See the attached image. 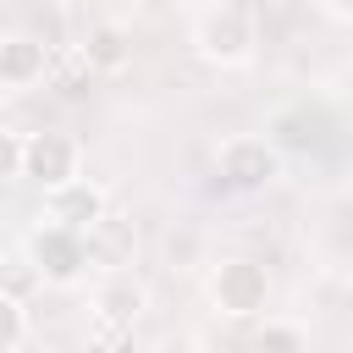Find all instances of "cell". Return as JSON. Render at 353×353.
I'll return each mask as SVG.
<instances>
[{"label": "cell", "instance_id": "cell-1", "mask_svg": "<svg viewBox=\"0 0 353 353\" xmlns=\"http://www.w3.org/2000/svg\"><path fill=\"white\" fill-rule=\"evenodd\" d=\"M188 39H193L199 61L232 72V66H248V61H254V50H259V22H254L248 6L215 0V6H199V11H193Z\"/></svg>", "mask_w": 353, "mask_h": 353}, {"label": "cell", "instance_id": "cell-14", "mask_svg": "<svg viewBox=\"0 0 353 353\" xmlns=\"http://www.w3.org/2000/svg\"><path fill=\"white\" fill-rule=\"evenodd\" d=\"M28 303H11V298H0V353H22V342H28Z\"/></svg>", "mask_w": 353, "mask_h": 353}, {"label": "cell", "instance_id": "cell-3", "mask_svg": "<svg viewBox=\"0 0 353 353\" xmlns=\"http://www.w3.org/2000/svg\"><path fill=\"white\" fill-rule=\"evenodd\" d=\"M215 171L232 193H265L276 176H281V154L270 138H254V132H237L215 149Z\"/></svg>", "mask_w": 353, "mask_h": 353}, {"label": "cell", "instance_id": "cell-13", "mask_svg": "<svg viewBox=\"0 0 353 353\" xmlns=\"http://www.w3.org/2000/svg\"><path fill=\"white\" fill-rule=\"evenodd\" d=\"M88 254H94V259H105V265H110V276H121V265H127V254H132V232H127L121 221H105V226L88 237Z\"/></svg>", "mask_w": 353, "mask_h": 353}, {"label": "cell", "instance_id": "cell-6", "mask_svg": "<svg viewBox=\"0 0 353 353\" xmlns=\"http://www.w3.org/2000/svg\"><path fill=\"white\" fill-rule=\"evenodd\" d=\"M39 221H50V226H66V232H77V237H94L105 221H110V199H105V188L99 182H72V188H61V193H44V210H39Z\"/></svg>", "mask_w": 353, "mask_h": 353}, {"label": "cell", "instance_id": "cell-2", "mask_svg": "<svg viewBox=\"0 0 353 353\" xmlns=\"http://www.w3.org/2000/svg\"><path fill=\"white\" fill-rule=\"evenodd\" d=\"M204 292H210V303H215L226 320H254V314H265V303H270V276H265V265H254V259H221V265L210 270Z\"/></svg>", "mask_w": 353, "mask_h": 353}, {"label": "cell", "instance_id": "cell-8", "mask_svg": "<svg viewBox=\"0 0 353 353\" xmlns=\"http://www.w3.org/2000/svg\"><path fill=\"white\" fill-rule=\"evenodd\" d=\"M143 303H149L143 281H132L127 270H121V276H105V281L94 287V325H99V336H121V331H132L138 314H143Z\"/></svg>", "mask_w": 353, "mask_h": 353}, {"label": "cell", "instance_id": "cell-10", "mask_svg": "<svg viewBox=\"0 0 353 353\" xmlns=\"http://www.w3.org/2000/svg\"><path fill=\"white\" fill-rule=\"evenodd\" d=\"M39 287H44V276H39V265L28 259V248L17 243V248L6 254V265H0V298H11V303H28Z\"/></svg>", "mask_w": 353, "mask_h": 353}, {"label": "cell", "instance_id": "cell-9", "mask_svg": "<svg viewBox=\"0 0 353 353\" xmlns=\"http://www.w3.org/2000/svg\"><path fill=\"white\" fill-rule=\"evenodd\" d=\"M72 44H77V50H83V61L94 66V77H99V72H121V66H127V55H132L127 28H121V22H110V17L88 22V28H83Z\"/></svg>", "mask_w": 353, "mask_h": 353}, {"label": "cell", "instance_id": "cell-15", "mask_svg": "<svg viewBox=\"0 0 353 353\" xmlns=\"http://www.w3.org/2000/svg\"><path fill=\"white\" fill-rule=\"evenodd\" d=\"M0 165H6V182H28V132L22 127L0 132Z\"/></svg>", "mask_w": 353, "mask_h": 353}, {"label": "cell", "instance_id": "cell-4", "mask_svg": "<svg viewBox=\"0 0 353 353\" xmlns=\"http://www.w3.org/2000/svg\"><path fill=\"white\" fill-rule=\"evenodd\" d=\"M28 259L39 265V276H44V287H77L83 281V270H88V237H77V232H66V226H50V221H39L33 232H28Z\"/></svg>", "mask_w": 353, "mask_h": 353}, {"label": "cell", "instance_id": "cell-7", "mask_svg": "<svg viewBox=\"0 0 353 353\" xmlns=\"http://www.w3.org/2000/svg\"><path fill=\"white\" fill-rule=\"evenodd\" d=\"M50 61H55V50H50L39 33H28V28L6 33V39H0V88H6V94H22V88L44 83V77H50Z\"/></svg>", "mask_w": 353, "mask_h": 353}, {"label": "cell", "instance_id": "cell-16", "mask_svg": "<svg viewBox=\"0 0 353 353\" xmlns=\"http://www.w3.org/2000/svg\"><path fill=\"white\" fill-rule=\"evenodd\" d=\"M83 353H110V347H105V342H88V347H83Z\"/></svg>", "mask_w": 353, "mask_h": 353}, {"label": "cell", "instance_id": "cell-11", "mask_svg": "<svg viewBox=\"0 0 353 353\" xmlns=\"http://www.w3.org/2000/svg\"><path fill=\"white\" fill-rule=\"evenodd\" d=\"M248 353H309V331L292 320H265L248 342Z\"/></svg>", "mask_w": 353, "mask_h": 353}, {"label": "cell", "instance_id": "cell-5", "mask_svg": "<svg viewBox=\"0 0 353 353\" xmlns=\"http://www.w3.org/2000/svg\"><path fill=\"white\" fill-rule=\"evenodd\" d=\"M28 182H39L44 193H61L72 182H83V143L72 132H28Z\"/></svg>", "mask_w": 353, "mask_h": 353}, {"label": "cell", "instance_id": "cell-12", "mask_svg": "<svg viewBox=\"0 0 353 353\" xmlns=\"http://www.w3.org/2000/svg\"><path fill=\"white\" fill-rule=\"evenodd\" d=\"M50 83H55L61 94H83V88L94 83V66L83 61V50H77V44L55 50V61H50Z\"/></svg>", "mask_w": 353, "mask_h": 353}]
</instances>
